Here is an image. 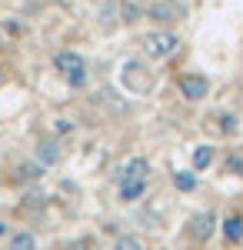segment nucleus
<instances>
[{"instance_id": "17", "label": "nucleus", "mask_w": 243, "mask_h": 250, "mask_svg": "<svg viewBox=\"0 0 243 250\" xmlns=\"http://www.w3.org/2000/svg\"><path fill=\"white\" fill-rule=\"evenodd\" d=\"M74 127H70V120H57V134H70Z\"/></svg>"}, {"instance_id": "13", "label": "nucleus", "mask_w": 243, "mask_h": 250, "mask_svg": "<svg viewBox=\"0 0 243 250\" xmlns=\"http://www.w3.org/2000/svg\"><path fill=\"white\" fill-rule=\"evenodd\" d=\"M113 250H147V247H143V240H140V237L123 233V237H117V240H113Z\"/></svg>"}, {"instance_id": "9", "label": "nucleus", "mask_w": 243, "mask_h": 250, "mask_svg": "<svg viewBox=\"0 0 243 250\" xmlns=\"http://www.w3.org/2000/svg\"><path fill=\"white\" fill-rule=\"evenodd\" d=\"M220 230H223V237L230 240V244H240V240H243V217H240V213H230Z\"/></svg>"}, {"instance_id": "1", "label": "nucleus", "mask_w": 243, "mask_h": 250, "mask_svg": "<svg viewBox=\"0 0 243 250\" xmlns=\"http://www.w3.org/2000/svg\"><path fill=\"white\" fill-rule=\"evenodd\" d=\"M54 70L67 80L70 87H83V83H87V60L80 57L77 50H60L54 57Z\"/></svg>"}, {"instance_id": "7", "label": "nucleus", "mask_w": 243, "mask_h": 250, "mask_svg": "<svg viewBox=\"0 0 243 250\" xmlns=\"http://www.w3.org/2000/svg\"><path fill=\"white\" fill-rule=\"evenodd\" d=\"M150 187V177L147 180H120V200L123 204H133V200H140Z\"/></svg>"}, {"instance_id": "8", "label": "nucleus", "mask_w": 243, "mask_h": 250, "mask_svg": "<svg viewBox=\"0 0 243 250\" xmlns=\"http://www.w3.org/2000/svg\"><path fill=\"white\" fill-rule=\"evenodd\" d=\"M60 144H57V140H50V137H43V140H40L37 144V160L40 164H43V167H47V164H50V167H54V164H60Z\"/></svg>"}, {"instance_id": "6", "label": "nucleus", "mask_w": 243, "mask_h": 250, "mask_svg": "<svg viewBox=\"0 0 243 250\" xmlns=\"http://www.w3.org/2000/svg\"><path fill=\"white\" fill-rule=\"evenodd\" d=\"M150 177V160L147 157H130L123 167H120V173H117V180H147Z\"/></svg>"}, {"instance_id": "4", "label": "nucleus", "mask_w": 243, "mask_h": 250, "mask_svg": "<svg viewBox=\"0 0 243 250\" xmlns=\"http://www.w3.org/2000/svg\"><path fill=\"white\" fill-rule=\"evenodd\" d=\"M177 90L187 97V100H203L210 94V80L203 74H183V77L177 80Z\"/></svg>"}, {"instance_id": "11", "label": "nucleus", "mask_w": 243, "mask_h": 250, "mask_svg": "<svg viewBox=\"0 0 243 250\" xmlns=\"http://www.w3.org/2000/svg\"><path fill=\"white\" fill-rule=\"evenodd\" d=\"M173 187L180 193H193L197 190V177H193V170H177L173 173Z\"/></svg>"}, {"instance_id": "18", "label": "nucleus", "mask_w": 243, "mask_h": 250, "mask_svg": "<svg viewBox=\"0 0 243 250\" xmlns=\"http://www.w3.org/2000/svg\"><path fill=\"white\" fill-rule=\"evenodd\" d=\"M3 233H7V224H3V220H0V237H3Z\"/></svg>"}, {"instance_id": "3", "label": "nucleus", "mask_w": 243, "mask_h": 250, "mask_svg": "<svg viewBox=\"0 0 243 250\" xmlns=\"http://www.w3.org/2000/svg\"><path fill=\"white\" fill-rule=\"evenodd\" d=\"M147 17L153 23H173V20H183L187 17V3L180 0H157L147 7Z\"/></svg>"}, {"instance_id": "16", "label": "nucleus", "mask_w": 243, "mask_h": 250, "mask_svg": "<svg viewBox=\"0 0 243 250\" xmlns=\"http://www.w3.org/2000/svg\"><path fill=\"white\" fill-rule=\"evenodd\" d=\"M20 180H37L40 177V167H34V164H27V167H20Z\"/></svg>"}, {"instance_id": "10", "label": "nucleus", "mask_w": 243, "mask_h": 250, "mask_svg": "<svg viewBox=\"0 0 243 250\" xmlns=\"http://www.w3.org/2000/svg\"><path fill=\"white\" fill-rule=\"evenodd\" d=\"M210 164H213V147H210V144L193 147V170H206Z\"/></svg>"}, {"instance_id": "5", "label": "nucleus", "mask_w": 243, "mask_h": 250, "mask_svg": "<svg viewBox=\"0 0 243 250\" xmlns=\"http://www.w3.org/2000/svg\"><path fill=\"white\" fill-rule=\"evenodd\" d=\"M213 230H217V213H213V210H203V213H197V217L190 220V237H193L197 244L210 240Z\"/></svg>"}, {"instance_id": "12", "label": "nucleus", "mask_w": 243, "mask_h": 250, "mask_svg": "<svg viewBox=\"0 0 243 250\" xmlns=\"http://www.w3.org/2000/svg\"><path fill=\"white\" fill-rule=\"evenodd\" d=\"M7 250H37V240H34L30 230H17L14 237H10V247Z\"/></svg>"}, {"instance_id": "15", "label": "nucleus", "mask_w": 243, "mask_h": 250, "mask_svg": "<svg viewBox=\"0 0 243 250\" xmlns=\"http://www.w3.org/2000/svg\"><path fill=\"white\" fill-rule=\"evenodd\" d=\"M120 17H123V23H137L140 20V7L137 3H123L120 7Z\"/></svg>"}, {"instance_id": "14", "label": "nucleus", "mask_w": 243, "mask_h": 250, "mask_svg": "<svg viewBox=\"0 0 243 250\" xmlns=\"http://www.w3.org/2000/svg\"><path fill=\"white\" fill-rule=\"evenodd\" d=\"M237 127H240V120H237V117L233 114H220V134H237Z\"/></svg>"}, {"instance_id": "2", "label": "nucleus", "mask_w": 243, "mask_h": 250, "mask_svg": "<svg viewBox=\"0 0 243 250\" xmlns=\"http://www.w3.org/2000/svg\"><path fill=\"white\" fill-rule=\"evenodd\" d=\"M140 43H143V54L153 60H167L180 50V37L173 30H150V34H143Z\"/></svg>"}]
</instances>
